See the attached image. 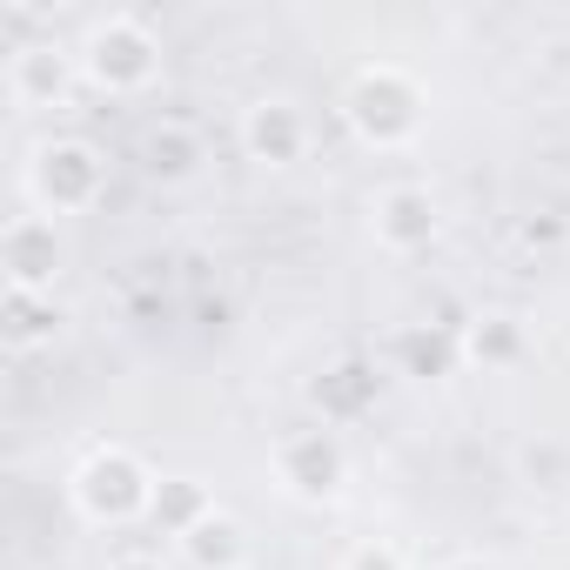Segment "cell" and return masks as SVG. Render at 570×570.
Segmentation results:
<instances>
[{"label":"cell","instance_id":"obj_1","mask_svg":"<svg viewBox=\"0 0 570 570\" xmlns=\"http://www.w3.org/2000/svg\"><path fill=\"white\" fill-rule=\"evenodd\" d=\"M95 75H101V81H108V75H115V81H141V75H148V41H141L128 21H108V28L95 35Z\"/></svg>","mask_w":570,"mask_h":570},{"label":"cell","instance_id":"obj_2","mask_svg":"<svg viewBox=\"0 0 570 570\" xmlns=\"http://www.w3.org/2000/svg\"><path fill=\"white\" fill-rule=\"evenodd\" d=\"M390 215H396V222H390L396 235H423V222H410V215H423V202H416V195H396V202H390Z\"/></svg>","mask_w":570,"mask_h":570}]
</instances>
